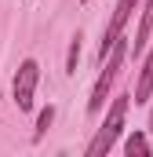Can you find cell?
<instances>
[{"label": "cell", "instance_id": "1", "mask_svg": "<svg viewBox=\"0 0 153 157\" xmlns=\"http://www.w3.org/2000/svg\"><path fill=\"white\" fill-rule=\"evenodd\" d=\"M128 106H131V95H113L102 128L91 135V143H88V150H84L88 157H106L113 150V143L120 139V132H124V121H128Z\"/></svg>", "mask_w": 153, "mask_h": 157}, {"label": "cell", "instance_id": "2", "mask_svg": "<svg viewBox=\"0 0 153 157\" xmlns=\"http://www.w3.org/2000/svg\"><path fill=\"white\" fill-rule=\"evenodd\" d=\"M128 40H131V37H120V40L113 44V51L102 59V73H99L95 88H91V99H88V113H91V117L106 110V95H110L113 80L120 77V66H124V59H128V48H131Z\"/></svg>", "mask_w": 153, "mask_h": 157}, {"label": "cell", "instance_id": "3", "mask_svg": "<svg viewBox=\"0 0 153 157\" xmlns=\"http://www.w3.org/2000/svg\"><path fill=\"white\" fill-rule=\"evenodd\" d=\"M37 84H40V62L37 59H22L18 70H15V80H11V99L22 113L33 110V99H37Z\"/></svg>", "mask_w": 153, "mask_h": 157}, {"label": "cell", "instance_id": "4", "mask_svg": "<svg viewBox=\"0 0 153 157\" xmlns=\"http://www.w3.org/2000/svg\"><path fill=\"white\" fill-rule=\"evenodd\" d=\"M142 0H117L113 15H110V22H106V29H102V44H99V62L113 51V44L124 37V26H128V18H131V11L139 7Z\"/></svg>", "mask_w": 153, "mask_h": 157}, {"label": "cell", "instance_id": "5", "mask_svg": "<svg viewBox=\"0 0 153 157\" xmlns=\"http://www.w3.org/2000/svg\"><path fill=\"white\" fill-rule=\"evenodd\" d=\"M150 99H153V48L146 51V59H142V70H139V80H135L131 102H135V106H146Z\"/></svg>", "mask_w": 153, "mask_h": 157}, {"label": "cell", "instance_id": "6", "mask_svg": "<svg viewBox=\"0 0 153 157\" xmlns=\"http://www.w3.org/2000/svg\"><path fill=\"white\" fill-rule=\"evenodd\" d=\"M153 33V0H142V11H139V29H135V37L128 40L131 48L128 51H135V55H142L146 51V40Z\"/></svg>", "mask_w": 153, "mask_h": 157}, {"label": "cell", "instance_id": "7", "mask_svg": "<svg viewBox=\"0 0 153 157\" xmlns=\"http://www.w3.org/2000/svg\"><path fill=\"white\" fill-rule=\"evenodd\" d=\"M124 154L128 157H150V135L146 132H131L124 139Z\"/></svg>", "mask_w": 153, "mask_h": 157}, {"label": "cell", "instance_id": "8", "mask_svg": "<svg viewBox=\"0 0 153 157\" xmlns=\"http://www.w3.org/2000/svg\"><path fill=\"white\" fill-rule=\"evenodd\" d=\"M51 121H55V106H44L37 113V128H33V143H40L44 139V132L51 128Z\"/></svg>", "mask_w": 153, "mask_h": 157}, {"label": "cell", "instance_id": "9", "mask_svg": "<svg viewBox=\"0 0 153 157\" xmlns=\"http://www.w3.org/2000/svg\"><path fill=\"white\" fill-rule=\"evenodd\" d=\"M76 59H80V33H73V40H69V55H66V73H69V77L76 73Z\"/></svg>", "mask_w": 153, "mask_h": 157}, {"label": "cell", "instance_id": "10", "mask_svg": "<svg viewBox=\"0 0 153 157\" xmlns=\"http://www.w3.org/2000/svg\"><path fill=\"white\" fill-rule=\"evenodd\" d=\"M146 132L153 135V110H150V121H146Z\"/></svg>", "mask_w": 153, "mask_h": 157}, {"label": "cell", "instance_id": "11", "mask_svg": "<svg viewBox=\"0 0 153 157\" xmlns=\"http://www.w3.org/2000/svg\"><path fill=\"white\" fill-rule=\"evenodd\" d=\"M80 4H88V0H80Z\"/></svg>", "mask_w": 153, "mask_h": 157}]
</instances>
